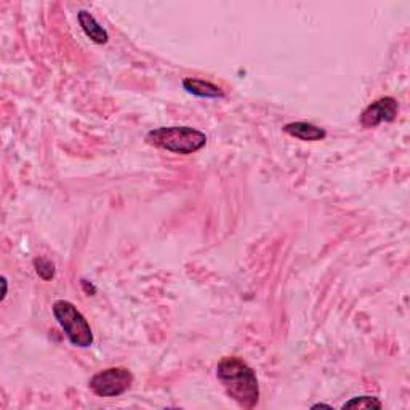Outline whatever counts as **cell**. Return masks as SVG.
I'll return each instance as SVG.
<instances>
[{"mask_svg":"<svg viewBox=\"0 0 410 410\" xmlns=\"http://www.w3.org/2000/svg\"><path fill=\"white\" fill-rule=\"evenodd\" d=\"M34 268L38 278L43 281H52L55 278V264L47 258H36Z\"/></svg>","mask_w":410,"mask_h":410,"instance_id":"obj_10","label":"cell"},{"mask_svg":"<svg viewBox=\"0 0 410 410\" xmlns=\"http://www.w3.org/2000/svg\"><path fill=\"white\" fill-rule=\"evenodd\" d=\"M77 20H79V24L82 27V31H84V34L90 38L93 43H97V45H104V43H108L109 41L108 31L98 23L95 16H93L90 12H87V10H80V12L77 13Z\"/></svg>","mask_w":410,"mask_h":410,"instance_id":"obj_6","label":"cell"},{"mask_svg":"<svg viewBox=\"0 0 410 410\" xmlns=\"http://www.w3.org/2000/svg\"><path fill=\"white\" fill-rule=\"evenodd\" d=\"M148 145L175 154H194L207 145L205 133L192 127H159L146 135Z\"/></svg>","mask_w":410,"mask_h":410,"instance_id":"obj_2","label":"cell"},{"mask_svg":"<svg viewBox=\"0 0 410 410\" xmlns=\"http://www.w3.org/2000/svg\"><path fill=\"white\" fill-rule=\"evenodd\" d=\"M399 113V104L393 97H385L369 104L361 114V125L364 129H374L381 122H393Z\"/></svg>","mask_w":410,"mask_h":410,"instance_id":"obj_5","label":"cell"},{"mask_svg":"<svg viewBox=\"0 0 410 410\" xmlns=\"http://www.w3.org/2000/svg\"><path fill=\"white\" fill-rule=\"evenodd\" d=\"M2 297H0V302H3L5 298H7V293H8V281L5 276H2Z\"/></svg>","mask_w":410,"mask_h":410,"instance_id":"obj_12","label":"cell"},{"mask_svg":"<svg viewBox=\"0 0 410 410\" xmlns=\"http://www.w3.org/2000/svg\"><path fill=\"white\" fill-rule=\"evenodd\" d=\"M133 374L125 367H111L95 374L88 381L90 390L99 397H118L130 390Z\"/></svg>","mask_w":410,"mask_h":410,"instance_id":"obj_4","label":"cell"},{"mask_svg":"<svg viewBox=\"0 0 410 410\" xmlns=\"http://www.w3.org/2000/svg\"><path fill=\"white\" fill-rule=\"evenodd\" d=\"M284 132L287 135L303 141H319L327 136V132L324 129L309 124V122H292V124H287L284 127Z\"/></svg>","mask_w":410,"mask_h":410,"instance_id":"obj_7","label":"cell"},{"mask_svg":"<svg viewBox=\"0 0 410 410\" xmlns=\"http://www.w3.org/2000/svg\"><path fill=\"white\" fill-rule=\"evenodd\" d=\"M319 407H325V409H332L329 404H314V406L311 409H319Z\"/></svg>","mask_w":410,"mask_h":410,"instance_id":"obj_13","label":"cell"},{"mask_svg":"<svg viewBox=\"0 0 410 410\" xmlns=\"http://www.w3.org/2000/svg\"><path fill=\"white\" fill-rule=\"evenodd\" d=\"M80 285H82V289H84V292L87 293L88 297H93L97 293V287L92 284V282H88V281H85V279H82L80 281Z\"/></svg>","mask_w":410,"mask_h":410,"instance_id":"obj_11","label":"cell"},{"mask_svg":"<svg viewBox=\"0 0 410 410\" xmlns=\"http://www.w3.org/2000/svg\"><path fill=\"white\" fill-rule=\"evenodd\" d=\"M381 407H383V404L374 396L353 397L341 406V409H381Z\"/></svg>","mask_w":410,"mask_h":410,"instance_id":"obj_9","label":"cell"},{"mask_svg":"<svg viewBox=\"0 0 410 410\" xmlns=\"http://www.w3.org/2000/svg\"><path fill=\"white\" fill-rule=\"evenodd\" d=\"M217 379L226 395L243 409H253L260 399V385L255 370L243 359L223 358L217 365Z\"/></svg>","mask_w":410,"mask_h":410,"instance_id":"obj_1","label":"cell"},{"mask_svg":"<svg viewBox=\"0 0 410 410\" xmlns=\"http://www.w3.org/2000/svg\"><path fill=\"white\" fill-rule=\"evenodd\" d=\"M55 319L58 320L61 329L68 340L77 348H90L93 345V332L79 309L68 300H58L53 304Z\"/></svg>","mask_w":410,"mask_h":410,"instance_id":"obj_3","label":"cell"},{"mask_svg":"<svg viewBox=\"0 0 410 410\" xmlns=\"http://www.w3.org/2000/svg\"><path fill=\"white\" fill-rule=\"evenodd\" d=\"M183 88L188 93L199 98H223L225 92L218 85L212 82L201 80V79H185L183 80Z\"/></svg>","mask_w":410,"mask_h":410,"instance_id":"obj_8","label":"cell"}]
</instances>
